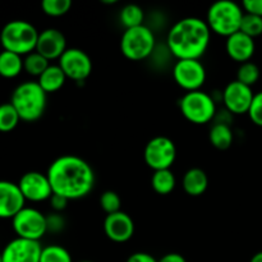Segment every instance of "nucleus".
I'll return each mask as SVG.
<instances>
[{
	"mask_svg": "<svg viewBox=\"0 0 262 262\" xmlns=\"http://www.w3.org/2000/svg\"><path fill=\"white\" fill-rule=\"evenodd\" d=\"M42 246L37 241L14 238L2 251L3 262H40Z\"/></svg>",
	"mask_w": 262,
	"mask_h": 262,
	"instance_id": "4468645a",
	"label": "nucleus"
},
{
	"mask_svg": "<svg viewBox=\"0 0 262 262\" xmlns=\"http://www.w3.org/2000/svg\"><path fill=\"white\" fill-rule=\"evenodd\" d=\"M143 158L148 168L154 171L170 169L177 159L176 143L164 136L151 138L145 147Z\"/></svg>",
	"mask_w": 262,
	"mask_h": 262,
	"instance_id": "1a4fd4ad",
	"label": "nucleus"
},
{
	"mask_svg": "<svg viewBox=\"0 0 262 262\" xmlns=\"http://www.w3.org/2000/svg\"><path fill=\"white\" fill-rule=\"evenodd\" d=\"M155 48V33L146 25L124 30L120 38V51L128 60L141 61L148 59Z\"/></svg>",
	"mask_w": 262,
	"mask_h": 262,
	"instance_id": "423d86ee",
	"label": "nucleus"
},
{
	"mask_svg": "<svg viewBox=\"0 0 262 262\" xmlns=\"http://www.w3.org/2000/svg\"><path fill=\"white\" fill-rule=\"evenodd\" d=\"M176 176L170 169L154 171L152 178H151V187L158 194L165 196V194L171 193L176 188Z\"/></svg>",
	"mask_w": 262,
	"mask_h": 262,
	"instance_id": "5701e85b",
	"label": "nucleus"
},
{
	"mask_svg": "<svg viewBox=\"0 0 262 262\" xmlns=\"http://www.w3.org/2000/svg\"><path fill=\"white\" fill-rule=\"evenodd\" d=\"M225 49L230 59L241 64L247 63L255 54V40L238 31L234 35L227 37Z\"/></svg>",
	"mask_w": 262,
	"mask_h": 262,
	"instance_id": "a211bd4d",
	"label": "nucleus"
},
{
	"mask_svg": "<svg viewBox=\"0 0 262 262\" xmlns=\"http://www.w3.org/2000/svg\"><path fill=\"white\" fill-rule=\"evenodd\" d=\"M119 20L125 30L128 28L140 27L145 20V12L137 4H128L122 8L119 13Z\"/></svg>",
	"mask_w": 262,
	"mask_h": 262,
	"instance_id": "b1692460",
	"label": "nucleus"
},
{
	"mask_svg": "<svg viewBox=\"0 0 262 262\" xmlns=\"http://www.w3.org/2000/svg\"><path fill=\"white\" fill-rule=\"evenodd\" d=\"M260 78V68L252 61L241 64L237 72V81L246 84L248 87H252Z\"/></svg>",
	"mask_w": 262,
	"mask_h": 262,
	"instance_id": "cd10ccee",
	"label": "nucleus"
},
{
	"mask_svg": "<svg viewBox=\"0 0 262 262\" xmlns=\"http://www.w3.org/2000/svg\"><path fill=\"white\" fill-rule=\"evenodd\" d=\"M211 31L206 20L197 17L182 18L174 23L166 35V46L177 60H200L209 48Z\"/></svg>",
	"mask_w": 262,
	"mask_h": 262,
	"instance_id": "f03ea898",
	"label": "nucleus"
},
{
	"mask_svg": "<svg viewBox=\"0 0 262 262\" xmlns=\"http://www.w3.org/2000/svg\"><path fill=\"white\" fill-rule=\"evenodd\" d=\"M255 94L252 87L241 83L237 79L229 82L222 92V100L227 112L234 115H242L248 113Z\"/></svg>",
	"mask_w": 262,
	"mask_h": 262,
	"instance_id": "f8f14e48",
	"label": "nucleus"
},
{
	"mask_svg": "<svg viewBox=\"0 0 262 262\" xmlns=\"http://www.w3.org/2000/svg\"><path fill=\"white\" fill-rule=\"evenodd\" d=\"M23 71V59L18 54L3 50L0 53V76L4 78H15Z\"/></svg>",
	"mask_w": 262,
	"mask_h": 262,
	"instance_id": "4be33fe9",
	"label": "nucleus"
},
{
	"mask_svg": "<svg viewBox=\"0 0 262 262\" xmlns=\"http://www.w3.org/2000/svg\"><path fill=\"white\" fill-rule=\"evenodd\" d=\"M49 66H50V61L43 58L37 51L28 54L23 59V71L33 77H40L48 69Z\"/></svg>",
	"mask_w": 262,
	"mask_h": 262,
	"instance_id": "393cba45",
	"label": "nucleus"
},
{
	"mask_svg": "<svg viewBox=\"0 0 262 262\" xmlns=\"http://www.w3.org/2000/svg\"><path fill=\"white\" fill-rule=\"evenodd\" d=\"M19 122V115L10 102L0 105V132H10L17 127Z\"/></svg>",
	"mask_w": 262,
	"mask_h": 262,
	"instance_id": "a878e982",
	"label": "nucleus"
},
{
	"mask_svg": "<svg viewBox=\"0 0 262 262\" xmlns=\"http://www.w3.org/2000/svg\"><path fill=\"white\" fill-rule=\"evenodd\" d=\"M0 262H3L2 261V252H0Z\"/></svg>",
	"mask_w": 262,
	"mask_h": 262,
	"instance_id": "ea45409f",
	"label": "nucleus"
},
{
	"mask_svg": "<svg viewBox=\"0 0 262 262\" xmlns=\"http://www.w3.org/2000/svg\"><path fill=\"white\" fill-rule=\"evenodd\" d=\"M242 8L245 13L262 18V0H245L242 3Z\"/></svg>",
	"mask_w": 262,
	"mask_h": 262,
	"instance_id": "72a5a7b5",
	"label": "nucleus"
},
{
	"mask_svg": "<svg viewBox=\"0 0 262 262\" xmlns=\"http://www.w3.org/2000/svg\"><path fill=\"white\" fill-rule=\"evenodd\" d=\"M71 0H43L41 9L49 17H61L71 10Z\"/></svg>",
	"mask_w": 262,
	"mask_h": 262,
	"instance_id": "c85d7f7f",
	"label": "nucleus"
},
{
	"mask_svg": "<svg viewBox=\"0 0 262 262\" xmlns=\"http://www.w3.org/2000/svg\"><path fill=\"white\" fill-rule=\"evenodd\" d=\"M46 176L53 194L66 197L69 201L83 199L95 186L94 169L76 155L59 156L50 164Z\"/></svg>",
	"mask_w": 262,
	"mask_h": 262,
	"instance_id": "f257e3e1",
	"label": "nucleus"
},
{
	"mask_svg": "<svg viewBox=\"0 0 262 262\" xmlns=\"http://www.w3.org/2000/svg\"><path fill=\"white\" fill-rule=\"evenodd\" d=\"M239 31L252 38L262 35V18L257 17V15L245 13Z\"/></svg>",
	"mask_w": 262,
	"mask_h": 262,
	"instance_id": "c756f323",
	"label": "nucleus"
},
{
	"mask_svg": "<svg viewBox=\"0 0 262 262\" xmlns=\"http://www.w3.org/2000/svg\"><path fill=\"white\" fill-rule=\"evenodd\" d=\"M59 67L66 74L67 79L83 82L92 72V60L86 51L78 48H68L59 59Z\"/></svg>",
	"mask_w": 262,
	"mask_h": 262,
	"instance_id": "9b49d317",
	"label": "nucleus"
},
{
	"mask_svg": "<svg viewBox=\"0 0 262 262\" xmlns=\"http://www.w3.org/2000/svg\"><path fill=\"white\" fill-rule=\"evenodd\" d=\"M248 117L252 120L253 124L262 127V91L255 94L251 104L250 110H248Z\"/></svg>",
	"mask_w": 262,
	"mask_h": 262,
	"instance_id": "473e14b6",
	"label": "nucleus"
},
{
	"mask_svg": "<svg viewBox=\"0 0 262 262\" xmlns=\"http://www.w3.org/2000/svg\"><path fill=\"white\" fill-rule=\"evenodd\" d=\"M67 77L59 64H50L45 72L38 77V84L46 94L59 91L64 86Z\"/></svg>",
	"mask_w": 262,
	"mask_h": 262,
	"instance_id": "aec40b11",
	"label": "nucleus"
},
{
	"mask_svg": "<svg viewBox=\"0 0 262 262\" xmlns=\"http://www.w3.org/2000/svg\"><path fill=\"white\" fill-rule=\"evenodd\" d=\"M158 262H187L186 258L183 257L182 255L176 252H171V253H166L164 255L160 260H158Z\"/></svg>",
	"mask_w": 262,
	"mask_h": 262,
	"instance_id": "e433bc0d",
	"label": "nucleus"
},
{
	"mask_svg": "<svg viewBox=\"0 0 262 262\" xmlns=\"http://www.w3.org/2000/svg\"><path fill=\"white\" fill-rule=\"evenodd\" d=\"M13 230L18 238L40 242L48 233L46 215L33 207H23L12 219Z\"/></svg>",
	"mask_w": 262,
	"mask_h": 262,
	"instance_id": "6e6552de",
	"label": "nucleus"
},
{
	"mask_svg": "<svg viewBox=\"0 0 262 262\" xmlns=\"http://www.w3.org/2000/svg\"><path fill=\"white\" fill-rule=\"evenodd\" d=\"M179 109L188 122L197 125L207 124L217 114L215 99L202 90L186 92L179 100Z\"/></svg>",
	"mask_w": 262,
	"mask_h": 262,
	"instance_id": "0eeeda50",
	"label": "nucleus"
},
{
	"mask_svg": "<svg viewBox=\"0 0 262 262\" xmlns=\"http://www.w3.org/2000/svg\"><path fill=\"white\" fill-rule=\"evenodd\" d=\"M182 186L188 196H201L209 187V178H207L206 171L200 168H191L183 176Z\"/></svg>",
	"mask_w": 262,
	"mask_h": 262,
	"instance_id": "6ab92c4d",
	"label": "nucleus"
},
{
	"mask_svg": "<svg viewBox=\"0 0 262 262\" xmlns=\"http://www.w3.org/2000/svg\"><path fill=\"white\" fill-rule=\"evenodd\" d=\"M66 225H67L66 217L61 215V212L53 211L51 214L46 215V227H48V233H51V234H58V233L63 232Z\"/></svg>",
	"mask_w": 262,
	"mask_h": 262,
	"instance_id": "2f4dec72",
	"label": "nucleus"
},
{
	"mask_svg": "<svg viewBox=\"0 0 262 262\" xmlns=\"http://www.w3.org/2000/svg\"><path fill=\"white\" fill-rule=\"evenodd\" d=\"M100 207L102 211L106 215L115 214V212L122 211L120 210V205H122V200H120L119 194L114 191H105L104 193L100 196L99 200Z\"/></svg>",
	"mask_w": 262,
	"mask_h": 262,
	"instance_id": "7c9ffc66",
	"label": "nucleus"
},
{
	"mask_svg": "<svg viewBox=\"0 0 262 262\" xmlns=\"http://www.w3.org/2000/svg\"><path fill=\"white\" fill-rule=\"evenodd\" d=\"M17 184L26 201L42 202L53 196L48 176L40 171H27L20 177Z\"/></svg>",
	"mask_w": 262,
	"mask_h": 262,
	"instance_id": "ddd939ff",
	"label": "nucleus"
},
{
	"mask_svg": "<svg viewBox=\"0 0 262 262\" xmlns=\"http://www.w3.org/2000/svg\"><path fill=\"white\" fill-rule=\"evenodd\" d=\"M46 101L48 94L36 81H26L18 84L10 99V104L17 110L20 120L27 123L36 122L42 117L46 110Z\"/></svg>",
	"mask_w": 262,
	"mask_h": 262,
	"instance_id": "7ed1b4c3",
	"label": "nucleus"
},
{
	"mask_svg": "<svg viewBox=\"0 0 262 262\" xmlns=\"http://www.w3.org/2000/svg\"><path fill=\"white\" fill-rule=\"evenodd\" d=\"M67 38L58 28H46L38 33L36 50L43 58L50 60L60 59L67 50Z\"/></svg>",
	"mask_w": 262,
	"mask_h": 262,
	"instance_id": "2eb2a0df",
	"label": "nucleus"
},
{
	"mask_svg": "<svg viewBox=\"0 0 262 262\" xmlns=\"http://www.w3.org/2000/svg\"><path fill=\"white\" fill-rule=\"evenodd\" d=\"M26 200L18 184L0 181V219H13L23 209Z\"/></svg>",
	"mask_w": 262,
	"mask_h": 262,
	"instance_id": "f3484780",
	"label": "nucleus"
},
{
	"mask_svg": "<svg viewBox=\"0 0 262 262\" xmlns=\"http://www.w3.org/2000/svg\"><path fill=\"white\" fill-rule=\"evenodd\" d=\"M38 33L35 26L27 20H10L2 28L0 43L4 50L26 56L36 50Z\"/></svg>",
	"mask_w": 262,
	"mask_h": 262,
	"instance_id": "20e7f679",
	"label": "nucleus"
},
{
	"mask_svg": "<svg viewBox=\"0 0 262 262\" xmlns=\"http://www.w3.org/2000/svg\"><path fill=\"white\" fill-rule=\"evenodd\" d=\"M173 78L184 91H199L206 82V68L196 59H182L173 66Z\"/></svg>",
	"mask_w": 262,
	"mask_h": 262,
	"instance_id": "9d476101",
	"label": "nucleus"
},
{
	"mask_svg": "<svg viewBox=\"0 0 262 262\" xmlns=\"http://www.w3.org/2000/svg\"><path fill=\"white\" fill-rule=\"evenodd\" d=\"M40 262H73V258L63 246L50 245L42 248Z\"/></svg>",
	"mask_w": 262,
	"mask_h": 262,
	"instance_id": "bb28decb",
	"label": "nucleus"
},
{
	"mask_svg": "<svg viewBox=\"0 0 262 262\" xmlns=\"http://www.w3.org/2000/svg\"><path fill=\"white\" fill-rule=\"evenodd\" d=\"M245 10L237 3L230 0H219L210 5L206 23L210 31L223 37H229L241 30Z\"/></svg>",
	"mask_w": 262,
	"mask_h": 262,
	"instance_id": "39448f33",
	"label": "nucleus"
},
{
	"mask_svg": "<svg viewBox=\"0 0 262 262\" xmlns=\"http://www.w3.org/2000/svg\"><path fill=\"white\" fill-rule=\"evenodd\" d=\"M105 235L115 243H125L135 234V222L124 211L106 215L104 220Z\"/></svg>",
	"mask_w": 262,
	"mask_h": 262,
	"instance_id": "dca6fc26",
	"label": "nucleus"
},
{
	"mask_svg": "<svg viewBox=\"0 0 262 262\" xmlns=\"http://www.w3.org/2000/svg\"><path fill=\"white\" fill-rule=\"evenodd\" d=\"M79 262H94V261H89V260H84V261H79Z\"/></svg>",
	"mask_w": 262,
	"mask_h": 262,
	"instance_id": "58836bf2",
	"label": "nucleus"
},
{
	"mask_svg": "<svg viewBox=\"0 0 262 262\" xmlns=\"http://www.w3.org/2000/svg\"><path fill=\"white\" fill-rule=\"evenodd\" d=\"M209 140L210 143L217 150H227L232 146L234 135L229 124L215 122L210 128Z\"/></svg>",
	"mask_w": 262,
	"mask_h": 262,
	"instance_id": "412c9836",
	"label": "nucleus"
},
{
	"mask_svg": "<svg viewBox=\"0 0 262 262\" xmlns=\"http://www.w3.org/2000/svg\"><path fill=\"white\" fill-rule=\"evenodd\" d=\"M51 205V209L54 210L55 212H61L63 210H66L67 205H68L69 200H67L66 197L58 196V194H53L51 199L49 200Z\"/></svg>",
	"mask_w": 262,
	"mask_h": 262,
	"instance_id": "f704fd0d",
	"label": "nucleus"
},
{
	"mask_svg": "<svg viewBox=\"0 0 262 262\" xmlns=\"http://www.w3.org/2000/svg\"><path fill=\"white\" fill-rule=\"evenodd\" d=\"M127 262H158V260L152 255H150V253L136 252L128 257Z\"/></svg>",
	"mask_w": 262,
	"mask_h": 262,
	"instance_id": "c9c22d12",
	"label": "nucleus"
},
{
	"mask_svg": "<svg viewBox=\"0 0 262 262\" xmlns=\"http://www.w3.org/2000/svg\"><path fill=\"white\" fill-rule=\"evenodd\" d=\"M250 262H262V251L261 252H257L256 255H253V257L251 258Z\"/></svg>",
	"mask_w": 262,
	"mask_h": 262,
	"instance_id": "4c0bfd02",
	"label": "nucleus"
}]
</instances>
